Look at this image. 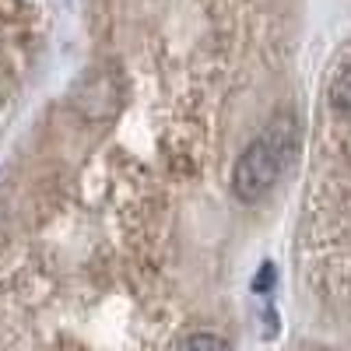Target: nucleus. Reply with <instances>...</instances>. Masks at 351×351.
I'll return each instance as SVG.
<instances>
[{"label":"nucleus","instance_id":"obj_1","mask_svg":"<svg viewBox=\"0 0 351 351\" xmlns=\"http://www.w3.org/2000/svg\"><path fill=\"white\" fill-rule=\"evenodd\" d=\"M288 152H291V127H267L250 148L243 152V158L236 162L232 172V190L239 200L253 204L267 193L288 165Z\"/></svg>","mask_w":351,"mask_h":351},{"label":"nucleus","instance_id":"obj_2","mask_svg":"<svg viewBox=\"0 0 351 351\" xmlns=\"http://www.w3.org/2000/svg\"><path fill=\"white\" fill-rule=\"evenodd\" d=\"M327 102H330V112L337 116L341 123H351V64L341 67L330 84H327Z\"/></svg>","mask_w":351,"mask_h":351},{"label":"nucleus","instance_id":"obj_3","mask_svg":"<svg viewBox=\"0 0 351 351\" xmlns=\"http://www.w3.org/2000/svg\"><path fill=\"white\" fill-rule=\"evenodd\" d=\"M180 351H232V348H228V341L218 337V334L197 330V334H190V337L180 341Z\"/></svg>","mask_w":351,"mask_h":351}]
</instances>
